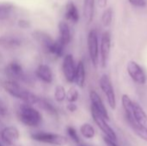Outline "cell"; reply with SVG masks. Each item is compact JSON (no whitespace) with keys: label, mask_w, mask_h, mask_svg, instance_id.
Masks as SVG:
<instances>
[{"label":"cell","mask_w":147,"mask_h":146,"mask_svg":"<svg viewBox=\"0 0 147 146\" xmlns=\"http://www.w3.org/2000/svg\"><path fill=\"white\" fill-rule=\"evenodd\" d=\"M8 114V106L3 100L0 98V116L4 117Z\"/></svg>","instance_id":"4dcf8cb0"},{"label":"cell","mask_w":147,"mask_h":146,"mask_svg":"<svg viewBox=\"0 0 147 146\" xmlns=\"http://www.w3.org/2000/svg\"><path fill=\"white\" fill-rule=\"evenodd\" d=\"M36 105H37L40 109H42L43 111L47 112V114H51V115H53V116H57V115H58L57 108H56L49 101H47V100L45 99V98H40V97H39V100H38Z\"/></svg>","instance_id":"7402d4cb"},{"label":"cell","mask_w":147,"mask_h":146,"mask_svg":"<svg viewBox=\"0 0 147 146\" xmlns=\"http://www.w3.org/2000/svg\"><path fill=\"white\" fill-rule=\"evenodd\" d=\"M1 139L6 145L10 146L16 145L20 139V132L17 127L9 126L1 131Z\"/></svg>","instance_id":"30bf717a"},{"label":"cell","mask_w":147,"mask_h":146,"mask_svg":"<svg viewBox=\"0 0 147 146\" xmlns=\"http://www.w3.org/2000/svg\"><path fill=\"white\" fill-rule=\"evenodd\" d=\"M17 116L19 120L24 126L28 127H37L42 122V115L40 112L32 105L26 103H22L18 106Z\"/></svg>","instance_id":"6da1fadb"},{"label":"cell","mask_w":147,"mask_h":146,"mask_svg":"<svg viewBox=\"0 0 147 146\" xmlns=\"http://www.w3.org/2000/svg\"><path fill=\"white\" fill-rule=\"evenodd\" d=\"M127 71L129 77L134 82H135L136 83L140 85L146 84L147 81L146 75L143 68L136 61H134V60L129 61L127 65Z\"/></svg>","instance_id":"8992f818"},{"label":"cell","mask_w":147,"mask_h":146,"mask_svg":"<svg viewBox=\"0 0 147 146\" xmlns=\"http://www.w3.org/2000/svg\"><path fill=\"white\" fill-rule=\"evenodd\" d=\"M65 16L67 20L77 23L79 20V13L78 10L77 6L75 5V3L73 2H69L67 3L66 6H65Z\"/></svg>","instance_id":"d6986e66"},{"label":"cell","mask_w":147,"mask_h":146,"mask_svg":"<svg viewBox=\"0 0 147 146\" xmlns=\"http://www.w3.org/2000/svg\"><path fill=\"white\" fill-rule=\"evenodd\" d=\"M66 109L69 111V112H71V113H74V112H76L77 111V109H78V106L75 104V103H68L67 104V106H66Z\"/></svg>","instance_id":"e575fe53"},{"label":"cell","mask_w":147,"mask_h":146,"mask_svg":"<svg viewBox=\"0 0 147 146\" xmlns=\"http://www.w3.org/2000/svg\"><path fill=\"white\" fill-rule=\"evenodd\" d=\"M14 4L10 3H0V19L7 18L14 9Z\"/></svg>","instance_id":"484cf974"},{"label":"cell","mask_w":147,"mask_h":146,"mask_svg":"<svg viewBox=\"0 0 147 146\" xmlns=\"http://www.w3.org/2000/svg\"><path fill=\"white\" fill-rule=\"evenodd\" d=\"M80 133L86 139H92L96 135V131L93 126L90 123H84L80 126Z\"/></svg>","instance_id":"d4e9b609"},{"label":"cell","mask_w":147,"mask_h":146,"mask_svg":"<svg viewBox=\"0 0 147 146\" xmlns=\"http://www.w3.org/2000/svg\"><path fill=\"white\" fill-rule=\"evenodd\" d=\"M113 19V9L111 7L106 9L102 15V22L104 27H109Z\"/></svg>","instance_id":"83f0119b"},{"label":"cell","mask_w":147,"mask_h":146,"mask_svg":"<svg viewBox=\"0 0 147 146\" xmlns=\"http://www.w3.org/2000/svg\"><path fill=\"white\" fill-rule=\"evenodd\" d=\"M99 86L107 98L109 106L110 107L112 110H115L116 108V97H115V93L111 80L108 75L103 74L100 77Z\"/></svg>","instance_id":"3957f363"},{"label":"cell","mask_w":147,"mask_h":146,"mask_svg":"<svg viewBox=\"0 0 147 146\" xmlns=\"http://www.w3.org/2000/svg\"><path fill=\"white\" fill-rule=\"evenodd\" d=\"M95 0H84V15L88 24H90L93 20Z\"/></svg>","instance_id":"44dd1931"},{"label":"cell","mask_w":147,"mask_h":146,"mask_svg":"<svg viewBox=\"0 0 147 146\" xmlns=\"http://www.w3.org/2000/svg\"><path fill=\"white\" fill-rule=\"evenodd\" d=\"M54 99L57 102H63L66 99V91L63 85H57L54 89Z\"/></svg>","instance_id":"4316f807"},{"label":"cell","mask_w":147,"mask_h":146,"mask_svg":"<svg viewBox=\"0 0 147 146\" xmlns=\"http://www.w3.org/2000/svg\"><path fill=\"white\" fill-rule=\"evenodd\" d=\"M36 77L45 83H52L53 81V73L51 67L47 65L41 64L35 70Z\"/></svg>","instance_id":"5bb4252c"},{"label":"cell","mask_w":147,"mask_h":146,"mask_svg":"<svg viewBox=\"0 0 147 146\" xmlns=\"http://www.w3.org/2000/svg\"><path fill=\"white\" fill-rule=\"evenodd\" d=\"M90 100L91 102V108L96 109L105 120H109V112L105 107L104 102H102L101 96L98 95V93L95 90H90Z\"/></svg>","instance_id":"8fae6325"},{"label":"cell","mask_w":147,"mask_h":146,"mask_svg":"<svg viewBox=\"0 0 147 146\" xmlns=\"http://www.w3.org/2000/svg\"><path fill=\"white\" fill-rule=\"evenodd\" d=\"M22 42L20 39L10 36V35H4L0 37V46L6 49H15L18 48L21 46Z\"/></svg>","instance_id":"ac0fdd59"},{"label":"cell","mask_w":147,"mask_h":146,"mask_svg":"<svg viewBox=\"0 0 147 146\" xmlns=\"http://www.w3.org/2000/svg\"><path fill=\"white\" fill-rule=\"evenodd\" d=\"M78 146H87V145H79Z\"/></svg>","instance_id":"8d00e7d4"},{"label":"cell","mask_w":147,"mask_h":146,"mask_svg":"<svg viewBox=\"0 0 147 146\" xmlns=\"http://www.w3.org/2000/svg\"><path fill=\"white\" fill-rule=\"evenodd\" d=\"M103 141H104L106 146H119L115 141H114L113 139H111L106 136H103Z\"/></svg>","instance_id":"836d02e7"},{"label":"cell","mask_w":147,"mask_h":146,"mask_svg":"<svg viewBox=\"0 0 147 146\" xmlns=\"http://www.w3.org/2000/svg\"><path fill=\"white\" fill-rule=\"evenodd\" d=\"M108 0H97V3L99 5V7L101 8H104L107 5Z\"/></svg>","instance_id":"d590c367"},{"label":"cell","mask_w":147,"mask_h":146,"mask_svg":"<svg viewBox=\"0 0 147 146\" xmlns=\"http://www.w3.org/2000/svg\"><path fill=\"white\" fill-rule=\"evenodd\" d=\"M133 118L134 121L142 126L147 127V114L144 108L138 104L137 102H134V108H133Z\"/></svg>","instance_id":"9a60e30c"},{"label":"cell","mask_w":147,"mask_h":146,"mask_svg":"<svg viewBox=\"0 0 147 146\" xmlns=\"http://www.w3.org/2000/svg\"><path fill=\"white\" fill-rule=\"evenodd\" d=\"M86 79V71L84 63L80 60L76 65V71L74 77V83L79 88H84Z\"/></svg>","instance_id":"2e32d148"},{"label":"cell","mask_w":147,"mask_h":146,"mask_svg":"<svg viewBox=\"0 0 147 146\" xmlns=\"http://www.w3.org/2000/svg\"><path fill=\"white\" fill-rule=\"evenodd\" d=\"M0 146H3V145H1V144H0Z\"/></svg>","instance_id":"74e56055"},{"label":"cell","mask_w":147,"mask_h":146,"mask_svg":"<svg viewBox=\"0 0 147 146\" xmlns=\"http://www.w3.org/2000/svg\"><path fill=\"white\" fill-rule=\"evenodd\" d=\"M18 25L22 28H28L30 27V22H29V21H28L26 19H21L18 21Z\"/></svg>","instance_id":"d6a6232c"},{"label":"cell","mask_w":147,"mask_h":146,"mask_svg":"<svg viewBox=\"0 0 147 146\" xmlns=\"http://www.w3.org/2000/svg\"><path fill=\"white\" fill-rule=\"evenodd\" d=\"M59 40L65 46H67L71 39V29L65 22H59Z\"/></svg>","instance_id":"e0dca14e"},{"label":"cell","mask_w":147,"mask_h":146,"mask_svg":"<svg viewBox=\"0 0 147 146\" xmlns=\"http://www.w3.org/2000/svg\"><path fill=\"white\" fill-rule=\"evenodd\" d=\"M110 49H111V36L110 34L108 31H106L102 35L100 49H99L100 62L102 68H105L107 66L109 53H110Z\"/></svg>","instance_id":"ba28073f"},{"label":"cell","mask_w":147,"mask_h":146,"mask_svg":"<svg viewBox=\"0 0 147 146\" xmlns=\"http://www.w3.org/2000/svg\"><path fill=\"white\" fill-rule=\"evenodd\" d=\"M87 44L91 63L94 65V67H97L99 63V41L97 32L95 29L90 31L88 34Z\"/></svg>","instance_id":"277c9868"},{"label":"cell","mask_w":147,"mask_h":146,"mask_svg":"<svg viewBox=\"0 0 147 146\" xmlns=\"http://www.w3.org/2000/svg\"><path fill=\"white\" fill-rule=\"evenodd\" d=\"M79 98V92L75 87H71L66 92V100L70 103H75Z\"/></svg>","instance_id":"f1b7e54d"},{"label":"cell","mask_w":147,"mask_h":146,"mask_svg":"<svg viewBox=\"0 0 147 146\" xmlns=\"http://www.w3.org/2000/svg\"><path fill=\"white\" fill-rule=\"evenodd\" d=\"M32 35H33L34 39L43 47V49L47 52L49 51V49L51 48V46L53 45V43L55 41L52 38V36L45 31L35 30L33 32Z\"/></svg>","instance_id":"4fadbf2b"},{"label":"cell","mask_w":147,"mask_h":146,"mask_svg":"<svg viewBox=\"0 0 147 146\" xmlns=\"http://www.w3.org/2000/svg\"><path fill=\"white\" fill-rule=\"evenodd\" d=\"M62 71L65 80L68 83H74L76 65L74 58L71 54L65 55L62 62Z\"/></svg>","instance_id":"9c48e42d"},{"label":"cell","mask_w":147,"mask_h":146,"mask_svg":"<svg viewBox=\"0 0 147 146\" xmlns=\"http://www.w3.org/2000/svg\"><path fill=\"white\" fill-rule=\"evenodd\" d=\"M90 112H91V116H92L94 122L98 126V128L104 133V136L117 142V135L115 132L112 129V127L108 124L107 120H105L96 109H94L91 107H90Z\"/></svg>","instance_id":"5b68a950"},{"label":"cell","mask_w":147,"mask_h":146,"mask_svg":"<svg viewBox=\"0 0 147 146\" xmlns=\"http://www.w3.org/2000/svg\"><path fill=\"white\" fill-rule=\"evenodd\" d=\"M2 87L9 96H11L12 97L17 98L19 100H22V102H24L28 92V90L23 89L18 83V82L12 81V80H6L3 82Z\"/></svg>","instance_id":"52a82bcc"},{"label":"cell","mask_w":147,"mask_h":146,"mask_svg":"<svg viewBox=\"0 0 147 146\" xmlns=\"http://www.w3.org/2000/svg\"><path fill=\"white\" fill-rule=\"evenodd\" d=\"M64 51H65V46L58 40L54 41L53 45L51 46L47 53L53 56L54 58H61L64 55Z\"/></svg>","instance_id":"cb8c5ba5"},{"label":"cell","mask_w":147,"mask_h":146,"mask_svg":"<svg viewBox=\"0 0 147 146\" xmlns=\"http://www.w3.org/2000/svg\"><path fill=\"white\" fill-rule=\"evenodd\" d=\"M66 133H67V135L68 137L71 139V140H72L75 144L77 145H79L80 144V139H79V136L78 134V132L77 130L71 126H68L66 127Z\"/></svg>","instance_id":"f546056e"},{"label":"cell","mask_w":147,"mask_h":146,"mask_svg":"<svg viewBox=\"0 0 147 146\" xmlns=\"http://www.w3.org/2000/svg\"><path fill=\"white\" fill-rule=\"evenodd\" d=\"M5 74L9 77V80L18 82L24 78V72L22 66L16 61L10 62L5 67Z\"/></svg>","instance_id":"7c38bea8"},{"label":"cell","mask_w":147,"mask_h":146,"mask_svg":"<svg viewBox=\"0 0 147 146\" xmlns=\"http://www.w3.org/2000/svg\"><path fill=\"white\" fill-rule=\"evenodd\" d=\"M128 123H129V126L132 127L134 133L139 138H140L144 141L147 142V127L138 125L134 120H130L128 121Z\"/></svg>","instance_id":"603a6c76"},{"label":"cell","mask_w":147,"mask_h":146,"mask_svg":"<svg viewBox=\"0 0 147 146\" xmlns=\"http://www.w3.org/2000/svg\"><path fill=\"white\" fill-rule=\"evenodd\" d=\"M121 104L122 108L125 111V114L127 117V121L129 120H134L133 118V108H134V102L129 97V96L124 94L121 96Z\"/></svg>","instance_id":"ffe728a7"},{"label":"cell","mask_w":147,"mask_h":146,"mask_svg":"<svg viewBox=\"0 0 147 146\" xmlns=\"http://www.w3.org/2000/svg\"><path fill=\"white\" fill-rule=\"evenodd\" d=\"M128 2L134 7H145L146 3L145 0H128Z\"/></svg>","instance_id":"1f68e13d"},{"label":"cell","mask_w":147,"mask_h":146,"mask_svg":"<svg viewBox=\"0 0 147 146\" xmlns=\"http://www.w3.org/2000/svg\"><path fill=\"white\" fill-rule=\"evenodd\" d=\"M31 138L34 141L56 146H64L68 142L66 137L58 133H52L47 132H37L31 133Z\"/></svg>","instance_id":"7a4b0ae2"}]
</instances>
